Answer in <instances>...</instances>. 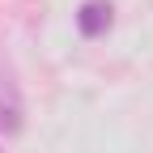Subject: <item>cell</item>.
Instances as JSON below:
<instances>
[{
    "label": "cell",
    "mask_w": 153,
    "mask_h": 153,
    "mask_svg": "<svg viewBox=\"0 0 153 153\" xmlns=\"http://www.w3.org/2000/svg\"><path fill=\"white\" fill-rule=\"evenodd\" d=\"M22 123H26L22 89H17L13 72H9V64H4V68H0V132H4V136H17V132H22Z\"/></svg>",
    "instance_id": "cell-1"
},
{
    "label": "cell",
    "mask_w": 153,
    "mask_h": 153,
    "mask_svg": "<svg viewBox=\"0 0 153 153\" xmlns=\"http://www.w3.org/2000/svg\"><path fill=\"white\" fill-rule=\"evenodd\" d=\"M111 17H115L111 0H85L81 13H76V30H81L85 38H98V34L111 30Z\"/></svg>",
    "instance_id": "cell-2"
}]
</instances>
